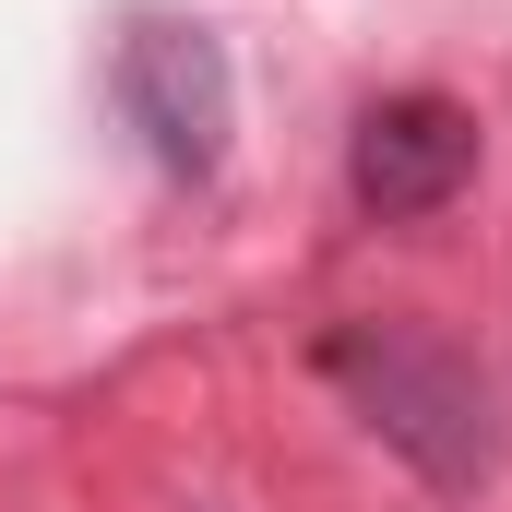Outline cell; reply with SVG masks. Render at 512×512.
Wrapping results in <instances>:
<instances>
[{
    "mask_svg": "<svg viewBox=\"0 0 512 512\" xmlns=\"http://www.w3.org/2000/svg\"><path fill=\"white\" fill-rule=\"evenodd\" d=\"M322 370L358 405V429L382 441L405 477H429L441 501H465V489L501 477L512 417H501V382H489V358L465 334H441L417 310H358V322L322 334Z\"/></svg>",
    "mask_w": 512,
    "mask_h": 512,
    "instance_id": "cell-1",
    "label": "cell"
},
{
    "mask_svg": "<svg viewBox=\"0 0 512 512\" xmlns=\"http://www.w3.org/2000/svg\"><path fill=\"white\" fill-rule=\"evenodd\" d=\"M108 96L143 131V155L167 179H215L227 167V131H239V84H227V48L215 24L191 12H131L120 48H108Z\"/></svg>",
    "mask_w": 512,
    "mask_h": 512,
    "instance_id": "cell-2",
    "label": "cell"
},
{
    "mask_svg": "<svg viewBox=\"0 0 512 512\" xmlns=\"http://www.w3.org/2000/svg\"><path fill=\"white\" fill-rule=\"evenodd\" d=\"M465 179H477V108H465V96L405 84V96H370V108H358V143H346V191H358V215L417 227V215H441Z\"/></svg>",
    "mask_w": 512,
    "mask_h": 512,
    "instance_id": "cell-3",
    "label": "cell"
}]
</instances>
